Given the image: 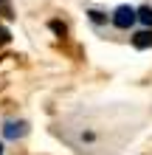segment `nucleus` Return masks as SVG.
<instances>
[{
  "label": "nucleus",
  "instance_id": "7ed1b4c3",
  "mask_svg": "<svg viewBox=\"0 0 152 155\" xmlns=\"http://www.w3.org/2000/svg\"><path fill=\"white\" fill-rule=\"evenodd\" d=\"M132 45L135 48H152V31H138L132 37Z\"/></svg>",
  "mask_w": 152,
  "mask_h": 155
},
{
  "label": "nucleus",
  "instance_id": "f03ea898",
  "mask_svg": "<svg viewBox=\"0 0 152 155\" xmlns=\"http://www.w3.org/2000/svg\"><path fill=\"white\" fill-rule=\"evenodd\" d=\"M25 135V124L23 121H8L6 124V138H20Z\"/></svg>",
  "mask_w": 152,
  "mask_h": 155
},
{
  "label": "nucleus",
  "instance_id": "39448f33",
  "mask_svg": "<svg viewBox=\"0 0 152 155\" xmlns=\"http://www.w3.org/2000/svg\"><path fill=\"white\" fill-rule=\"evenodd\" d=\"M0 150H3V147H0Z\"/></svg>",
  "mask_w": 152,
  "mask_h": 155
},
{
  "label": "nucleus",
  "instance_id": "20e7f679",
  "mask_svg": "<svg viewBox=\"0 0 152 155\" xmlns=\"http://www.w3.org/2000/svg\"><path fill=\"white\" fill-rule=\"evenodd\" d=\"M135 14H138L147 25H152V8H149V6H144V8H141V12H135Z\"/></svg>",
  "mask_w": 152,
  "mask_h": 155
},
{
  "label": "nucleus",
  "instance_id": "f257e3e1",
  "mask_svg": "<svg viewBox=\"0 0 152 155\" xmlns=\"http://www.w3.org/2000/svg\"><path fill=\"white\" fill-rule=\"evenodd\" d=\"M135 8H130V6H118L115 8V14H113V25L115 28H130L132 23H135Z\"/></svg>",
  "mask_w": 152,
  "mask_h": 155
}]
</instances>
